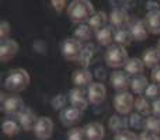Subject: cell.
<instances>
[{
    "instance_id": "6da1fadb",
    "label": "cell",
    "mask_w": 160,
    "mask_h": 140,
    "mask_svg": "<svg viewBox=\"0 0 160 140\" xmlns=\"http://www.w3.org/2000/svg\"><path fill=\"white\" fill-rule=\"evenodd\" d=\"M94 13V6L88 0H73L68 6V17L70 21L78 24H84V21H88Z\"/></svg>"
},
{
    "instance_id": "7a4b0ae2",
    "label": "cell",
    "mask_w": 160,
    "mask_h": 140,
    "mask_svg": "<svg viewBox=\"0 0 160 140\" xmlns=\"http://www.w3.org/2000/svg\"><path fill=\"white\" fill-rule=\"evenodd\" d=\"M30 81L31 77L25 69H20V67L18 69H11L4 79V87L8 91L18 93V91L25 90L30 85Z\"/></svg>"
},
{
    "instance_id": "3957f363",
    "label": "cell",
    "mask_w": 160,
    "mask_h": 140,
    "mask_svg": "<svg viewBox=\"0 0 160 140\" xmlns=\"http://www.w3.org/2000/svg\"><path fill=\"white\" fill-rule=\"evenodd\" d=\"M129 60V56H128V51L124 46H119V45H111L110 48L105 52V62L110 67L114 69H118V67H125L127 62Z\"/></svg>"
},
{
    "instance_id": "277c9868",
    "label": "cell",
    "mask_w": 160,
    "mask_h": 140,
    "mask_svg": "<svg viewBox=\"0 0 160 140\" xmlns=\"http://www.w3.org/2000/svg\"><path fill=\"white\" fill-rule=\"evenodd\" d=\"M83 51V45L76 38H66L61 44V52L68 60H79Z\"/></svg>"
},
{
    "instance_id": "5b68a950",
    "label": "cell",
    "mask_w": 160,
    "mask_h": 140,
    "mask_svg": "<svg viewBox=\"0 0 160 140\" xmlns=\"http://www.w3.org/2000/svg\"><path fill=\"white\" fill-rule=\"evenodd\" d=\"M135 101L133 95L128 91H124V93H118L114 98V107H115V111L119 113V115H127L131 111L135 108Z\"/></svg>"
},
{
    "instance_id": "8992f818",
    "label": "cell",
    "mask_w": 160,
    "mask_h": 140,
    "mask_svg": "<svg viewBox=\"0 0 160 140\" xmlns=\"http://www.w3.org/2000/svg\"><path fill=\"white\" fill-rule=\"evenodd\" d=\"M24 108H25L24 101H22V98H20L18 95L4 97V94H2V109L4 113L17 116Z\"/></svg>"
},
{
    "instance_id": "52a82bcc",
    "label": "cell",
    "mask_w": 160,
    "mask_h": 140,
    "mask_svg": "<svg viewBox=\"0 0 160 140\" xmlns=\"http://www.w3.org/2000/svg\"><path fill=\"white\" fill-rule=\"evenodd\" d=\"M34 133L39 140L51 139V136L53 133V121L48 116H39L38 122L34 128Z\"/></svg>"
},
{
    "instance_id": "ba28073f",
    "label": "cell",
    "mask_w": 160,
    "mask_h": 140,
    "mask_svg": "<svg viewBox=\"0 0 160 140\" xmlns=\"http://www.w3.org/2000/svg\"><path fill=\"white\" fill-rule=\"evenodd\" d=\"M108 20H110V24L117 30H122L127 25H129V14L127 10L121 7L112 8V11L108 16Z\"/></svg>"
},
{
    "instance_id": "9c48e42d",
    "label": "cell",
    "mask_w": 160,
    "mask_h": 140,
    "mask_svg": "<svg viewBox=\"0 0 160 140\" xmlns=\"http://www.w3.org/2000/svg\"><path fill=\"white\" fill-rule=\"evenodd\" d=\"M18 52V44L17 41L8 38L4 41H0V60L3 63H7L8 60L14 58Z\"/></svg>"
},
{
    "instance_id": "30bf717a",
    "label": "cell",
    "mask_w": 160,
    "mask_h": 140,
    "mask_svg": "<svg viewBox=\"0 0 160 140\" xmlns=\"http://www.w3.org/2000/svg\"><path fill=\"white\" fill-rule=\"evenodd\" d=\"M69 101L70 104H72L73 108H78L80 111H86L88 107V97L87 94L84 93V91L82 90V88H72V90L69 91Z\"/></svg>"
},
{
    "instance_id": "8fae6325",
    "label": "cell",
    "mask_w": 160,
    "mask_h": 140,
    "mask_svg": "<svg viewBox=\"0 0 160 140\" xmlns=\"http://www.w3.org/2000/svg\"><path fill=\"white\" fill-rule=\"evenodd\" d=\"M59 119H61L62 125L65 126H72V125L79 123L83 119V111L78 109V108H65L63 111H61V115H59Z\"/></svg>"
},
{
    "instance_id": "7c38bea8",
    "label": "cell",
    "mask_w": 160,
    "mask_h": 140,
    "mask_svg": "<svg viewBox=\"0 0 160 140\" xmlns=\"http://www.w3.org/2000/svg\"><path fill=\"white\" fill-rule=\"evenodd\" d=\"M131 80L132 79L129 77V74L127 71H119V70L114 71L110 77V81L112 84V87L117 91H119V93H124V91H127L131 87Z\"/></svg>"
},
{
    "instance_id": "4fadbf2b",
    "label": "cell",
    "mask_w": 160,
    "mask_h": 140,
    "mask_svg": "<svg viewBox=\"0 0 160 140\" xmlns=\"http://www.w3.org/2000/svg\"><path fill=\"white\" fill-rule=\"evenodd\" d=\"M128 30L132 35V39L135 41H145L149 35V28L146 25V21L143 20H133L132 22H129Z\"/></svg>"
},
{
    "instance_id": "5bb4252c",
    "label": "cell",
    "mask_w": 160,
    "mask_h": 140,
    "mask_svg": "<svg viewBox=\"0 0 160 140\" xmlns=\"http://www.w3.org/2000/svg\"><path fill=\"white\" fill-rule=\"evenodd\" d=\"M87 97L91 104H101L107 97V88L102 83H93L87 88Z\"/></svg>"
},
{
    "instance_id": "9a60e30c",
    "label": "cell",
    "mask_w": 160,
    "mask_h": 140,
    "mask_svg": "<svg viewBox=\"0 0 160 140\" xmlns=\"http://www.w3.org/2000/svg\"><path fill=\"white\" fill-rule=\"evenodd\" d=\"M17 121H18L20 126L24 130H34L37 122H38V116H37L30 108L25 107L24 109L17 115Z\"/></svg>"
},
{
    "instance_id": "2e32d148",
    "label": "cell",
    "mask_w": 160,
    "mask_h": 140,
    "mask_svg": "<svg viewBox=\"0 0 160 140\" xmlns=\"http://www.w3.org/2000/svg\"><path fill=\"white\" fill-rule=\"evenodd\" d=\"M114 35H115V28L112 25H105V27H102L101 30L96 32L97 42L101 46H108V48L112 45Z\"/></svg>"
},
{
    "instance_id": "e0dca14e",
    "label": "cell",
    "mask_w": 160,
    "mask_h": 140,
    "mask_svg": "<svg viewBox=\"0 0 160 140\" xmlns=\"http://www.w3.org/2000/svg\"><path fill=\"white\" fill-rule=\"evenodd\" d=\"M72 81L73 84L78 88H83V87H90L93 84V74L90 73L87 69H80L76 70L72 76Z\"/></svg>"
},
{
    "instance_id": "ac0fdd59",
    "label": "cell",
    "mask_w": 160,
    "mask_h": 140,
    "mask_svg": "<svg viewBox=\"0 0 160 140\" xmlns=\"http://www.w3.org/2000/svg\"><path fill=\"white\" fill-rule=\"evenodd\" d=\"M84 132L87 140H102L105 136V130L100 122H90L84 126Z\"/></svg>"
},
{
    "instance_id": "d6986e66",
    "label": "cell",
    "mask_w": 160,
    "mask_h": 140,
    "mask_svg": "<svg viewBox=\"0 0 160 140\" xmlns=\"http://www.w3.org/2000/svg\"><path fill=\"white\" fill-rule=\"evenodd\" d=\"M142 60H143L145 66L150 67V69H155V67L160 66V52L158 48H149L143 52L142 56Z\"/></svg>"
},
{
    "instance_id": "ffe728a7",
    "label": "cell",
    "mask_w": 160,
    "mask_h": 140,
    "mask_svg": "<svg viewBox=\"0 0 160 140\" xmlns=\"http://www.w3.org/2000/svg\"><path fill=\"white\" fill-rule=\"evenodd\" d=\"M128 126H129V121L124 118V115H112L108 119V128L111 129V132H115L117 135L125 132Z\"/></svg>"
},
{
    "instance_id": "44dd1931",
    "label": "cell",
    "mask_w": 160,
    "mask_h": 140,
    "mask_svg": "<svg viewBox=\"0 0 160 140\" xmlns=\"http://www.w3.org/2000/svg\"><path fill=\"white\" fill-rule=\"evenodd\" d=\"M94 56H96V46L93 44H87L83 46L82 55L79 58V63L83 66V69H87L90 66V63L93 62Z\"/></svg>"
},
{
    "instance_id": "7402d4cb",
    "label": "cell",
    "mask_w": 160,
    "mask_h": 140,
    "mask_svg": "<svg viewBox=\"0 0 160 140\" xmlns=\"http://www.w3.org/2000/svg\"><path fill=\"white\" fill-rule=\"evenodd\" d=\"M107 21H108V16L104 13V11H96V13L91 16V18L87 21V24L90 25V28L93 31H100L102 27L107 25Z\"/></svg>"
},
{
    "instance_id": "603a6c76",
    "label": "cell",
    "mask_w": 160,
    "mask_h": 140,
    "mask_svg": "<svg viewBox=\"0 0 160 140\" xmlns=\"http://www.w3.org/2000/svg\"><path fill=\"white\" fill-rule=\"evenodd\" d=\"M145 21H146V25L149 28L150 34H155V35L160 34V10L148 13Z\"/></svg>"
},
{
    "instance_id": "cb8c5ba5",
    "label": "cell",
    "mask_w": 160,
    "mask_h": 140,
    "mask_svg": "<svg viewBox=\"0 0 160 140\" xmlns=\"http://www.w3.org/2000/svg\"><path fill=\"white\" fill-rule=\"evenodd\" d=\"M149 87V83H148V79L143 76V74H139V76H133L132 80H131V90L135 94H145V91Z\"/></svg>"
},
{
    "instance_id": "d4e9b609",
    "label": "cell",
    "mask_w": 160,
    "mask_h": 140,
    "mask_svg": "<svg viewBox=\"0 0 160 140\" xmlns=\"http://www.w3.org/2000/svg\"><path fill=\"white\" fill-rule=\"evenodd\" d=\"M124 69L129 76L131 74H132V76H139V74H142V71L145 69V63H143V60L139 58H131L127 62Z\"/></svg>"
},
{
    "instance_id": "484cf974",
    "label": "cell",
    "mask_w": 160,
    "mask_h": 140,
    "mask_svg": "<svg viewBox=\"0 0 160 140\" xmlns=\"http://www.w3.org/2000/svg\"><path fill=\"white\" fill-rule=\"evenodd\" d=\"M20 130H21V126H20L18 121H14V119H4L3 121V133H4L6 136H16L20 133Z\"/></svg>"
},
{
    "instance_id": "4316f807",
    "label": "cell",
    "mask_w": 160,
    "mask_h": 140,
    "mask_svg": "<svg viewBox=\"0 0 160 140\" xmlns=\"http://www.w3.org/2000/svg\"><path fill=\"white\" fill-rule=\"evenodd\" d=\"M114 41L117 42V45L125 48L131 44V41H132V35H131L129 30H125V28H122V30H115Z\"/></svg>"
},
{
    "instance_id": "83f0119b",
    "label": "cell",
    "mask_w": 160,
    "mask_h": 140,
    "mask_svg": "<svg viewBox=\"0 0 160 140\" xmlns=\"http://www.w3.org/2000/svg\"><path fill=\"white\" fill-rule=\"evenodd\" d=\"M135 109L138 113H141L142 116H145L146 118L148 115L150 116V112H152V105L149 104V101H148L146 97H139V98H136L135 101Z\"/></svg>"
},
{
    "instance_id": "f1b7e54d",
    "label": "cell",
    "mask_w": 160,
    "mask_h": 140,
    "mask_svg": "<svg viewBox=\"0 0 160 140\" xmlns=\"http://www.w3.org/2000/svg\"><path fill=\"white\" fill-rule=\"evenodd\" d=\"M73 35H75V38L79 39L80 42L88 41V39L91 38V35H93V30L90 28L88 24H79L78 28L75 30V32H73Z\"/></svg>"
},
{
    "instance_id": "f546056e",
    "label": "cell",
    "mask_w": 160,
    "mask_h": 140,
    "mask_svg": "<svg viewBox=\"0 0 160 140\" xmlns=\"http://www.w3.org/2000/svg\"><path fill=\"white\" fill-rule=\"evenodd\" d=\"M145 129L148 132H152L155 135H159L160 133V118L155 115H150L146 118V125H145Z\"/></svg>"
},
{
    "instance_id": "4dcf8cb0",
    "label": "cell",
    "mask_w": 160,
    "mask_h": 140,
    "mask_svg": "<svg viewBox=\"0 0 160 140\" xmlns=\"http://www.w3.org/2000/svg\"><path fill=\"white\" fill-rule=\"evenodd\" d=\"M145 125H146V118L141 113L136 112L129 116V126H132L133 129H145Z\"/></svg>"
},
{
    "instance_id": "1f68e13d",
    "label": "cell",
    "mask_w": 160,
    "mask_h": 140,
    "mask_svg": "<svg viewBox=\"0 0 160 140\" xmlns=\"http://www.w3.org/2000/svg\"><path fill=\"white\" fill-rule=\"evenodd\" d=\"M68 140H87L84 128H72L68 132Z\"/></svg>"
},
{
    "instance_id": "d6a6232c",
    "label": "cell",
    "mask_w": 160,
    "mask_h": 140,
    "mask_svg": "<svg viewBox=\"0 0 160 140\" xmlns=\"http://www.w3.org/2000/svg\"><path fill=\"white\" fill-rule=\"evenodd\" d=\"M66 102H68V98L63 95V94H58V95H55L52 99H51V105H52V108L55 111H59V109L63 111Z\"/></svg>"
},
{
    "instance_id": "836d02e7",
    "label": "cell",
    "mask_w": 160,
    "mask_h": 140,
    "mask_svg": "<svg viewBox=\"0 0 160 140\" xmlns=\"http://www.w3.org/2000/svg\"><path fill=\"white\" fill-rule=\"evenodd\" d=\"M160 87L156 84H149V87H148V90L145 91V97H146L148 99H153V101H156L158 98H160Z\"/></svg>"
},
{
    "instance_id": "e575fe53",
    "label": "cell",
    "mask_w": 160,
    "mask_h": 140,
    "mask_svg": "<svg viewBox=\"0 0 160 140\" xmlns=\"http://www.w3.org/2000/svg\"><path fill=\"white\" fill-rule=\"evenodd\" d=\"M8 34H10V24H8V21L3 20L0 22V41L8 39Z\"/></svg>"
},
{
    "instance_id": "d590c367",
    "label": "cell",
    "mask_w": 160,
    "mask_h": 140,
    "mask_svg": "<svg viewBox=\"0 0 160 140\" xmlns=\"http://www.w3.org/2000/svg\"><path fill=\"white\" fill-rule=\"evenodd\" d=\"M114 140H139V136H136L133 132L131 130H125V132H121L118 135H115V139Z\"/></svg>"
},
{
    "instance_id": "8d00e7d4",
    "label": "cell",
    "mask_w": 160,
    "mask_h": 140,
    "mask_svg": "<svg viewBox=\"0 0 160 140\" xmlns=\"http://www.w3.org/2000/svg\"><path fill=\"white\" fill-rule=\"evenodd\" d=\"M139 140H160V138L158 135L152 132H148V130H143V132L139 135Z\"/></svg>"
},
{
    "instance_id": "74e56055",
    "label": "cell",
    "mask_w": 160,
    "mask_h": 140,
    "mask_svg": "<svg viewBox=\"0 0 160 140\" xmlns=\"http://www.w3.org/2000/svg\"><path fill=\"white\" fill-rule=\"evenodd\" d=\"M51 4H52V7L55 8L58 13H61V11L66 7V2H65V0H52Z\"/></svg>"
},
{
    "instance_id": "f35d334b",
    "label": "cell",
    "mask_w": 160,
    "mask_h": 140,
    "mask_svg": "<svg viewBox=\"0 0 160 140\" xmlns=\"http://www.w3.org/2000/svg\"><path fill=\"white\" fill-rule=\"evenodd\" d=\"M152 81H153V84L160 87V66L155 67V69L152 70Z\"/></svg>"
},
{
    "instance_id": "ab89813d",
    "label": "cell",
    "mask_w": 160,
    "mask_h": 140,
    "mask_svg": "<svg viewBox=\"0 0 160 140\" xmlns=\"http://www.w3.org/2000/svg\"><path fill=\"white\" fill-rule=\"evenodd\" d=\"M152 113L155 116H158V118H160V98H158L156 101H153V104H152Z\"/></svg>"
},
{
    "instance_id": "60d3db41",
    "label": "cell",
    "mask_w": 160,
    "mask_h": 140,
    "mask_svg": "<svg viewBox=\"0 0 160 140\" xmlns=\"http://www.w3.org/2000/svg\"><path fill=\"white\" fill-rule=\"evenodd\" d=\"M146 7L149 8V13H150V11H158L159 10V3H156V2H148L146 3Z\"/></svg>"
},
{
    "instance_id": "b9f144b4",
    "label": "cell",
    "mask_w": 160,
    "mask_h": 140,
    "mask_svg": "<svg viewBox=\"0 0 160 140\" xmlns=\"http://www.w3.org/2000/svg\"><path fill=\"white\" fill-rule=\"evenodd\" d=\"M158 49H159V52H160V39H159V42H158Z\"/></svg>"
}]
</instances>
